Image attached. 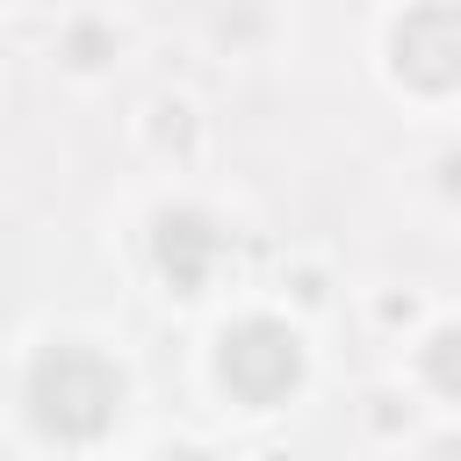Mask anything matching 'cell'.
<instances>
[{
    "instance_id": "6da1fadb",
    "label": "cell",
    "mask_w": 461,
    "mask_h": 461,
    "mask_svg": "<svg viewBox=\"0 0 461 461\" xmlns=\"http://www.w3.org/2000/svg\"><path fill=\"white\" fill-rule=\"evenodd\" d=\"M115 403H122V375L94 353V346H50L43 360H36V375H29V411H36V425L43 432H58V439H94L108 418H115Z\"/></svg>"
},
{
    "instance_id": "7a4b0ae2",
    "label": "cell",
    "mask_w": 461,
    "mask_h": 461,
    "mask_svg": "<svg viewBox=\"0 0 461 461\" xmlns=\"http://www.w3.org/2000/svg\"><path fill=\"white\" fill-rule=\"evenodd\" d=\"M295 375H303V353H295V339H288L281 324L252 317V324H238V331L223 339V382H230L245 403H274Z\"/></svg>"
},
{
    "instance_id": "3957f363",
    "label": "cell",
    "mask_w": 461,
    "mask_h": 461,
    "mask_svg": "<svg viewBox=\"0 0 461 461\" xmlns=\"http://www.w3.org/2000/svg\"><path fill=\"white\" fill-rule=\"evenodd\" d=\"M396 65H403L418 86L461 79V14H454V7H418V14L396 29Z\"/></svg>"
},
{
    "instance_id": "277c9868",
    "label": "cell",
    "mask_w": 461,
    "mask_h": 461,
    "mask_svg": "<svg viewBox=\"0 0 461 461\" xmlns=\"http://www.w3.org/2000/svg\"><path fill=\"white\" fill-rule=\"evenodd\" d=\"M209 252H216V238H209L202 216H166V223H158V259H166V274H173L180 288L202 281V259H209Z\"/></svg>"
},
{
    "instance_id": "5b68a950",
    "label": "cell",
    "mask_w": 461,
    "mask_h": 461,
    "mask_svg": "<svg viewBox=\"0 0 461 461\" xmlns=\"http://www.w3.org/2000/svg\"><path fill=\"white\" fill-rule=\"evenodd\" d=\"M432 375H439L447 389H461V331H439V339H432Z\"/></svg>"
},
{
    "instance_id": "8992f818",
    "label": "cell",
    "mask_w": 461,
    "mask_h": 461,
    "mask_svg": "<svg viewBox=\"0 0 461 461\" xmlns=\"http://www.w3.org/2000/svg\"><path fill=\"white\" fill-rule=\"evenodd\" d=\"M166 461H202V454H187V447H180V454H166Z\"/></svg>"
}]
</instances>
